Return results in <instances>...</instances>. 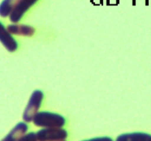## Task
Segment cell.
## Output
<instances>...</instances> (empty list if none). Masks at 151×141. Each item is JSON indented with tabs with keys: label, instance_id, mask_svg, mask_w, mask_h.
<instances>
[{
	"label": "cell",
	"instance_id": "cell-1",
	"mask_svg": "<svg viewBox=\"0 0 151 141\" xmlns=\"http://www.w3.org/2000/svg\"><path fill=\"white\" fill-rule=\"evenodd\" d=\"M32 121L35 126L42 128H62L66 123L62 115L49 112H38Z\"/></svg>",
	"mask_w": 151,
	"mask_h": 141
},
{
	"label": "cell",
	"instance_id": "cell-2",
	"mask_svg": "<svg viewBox=\"0 0 151 141\" xmlns=\"http://www.w3.org/2000/svg\"><path fill=\"white\" fill-rule=\"evenodd\" d=\"M43 98L44 94L41 90H35L32 93L23 114V120L25 122L29 123L33 121L35 115L38 112Z\"/></svg>",
	"mask_w": 151,
	"mask_h": 141
},
{
	"label": "cell",
	"instance_id": "cell-3",
	"mask_svg": "<svg viewBox=\"0 0 151 141\" xmlns=\"http://www.w3.org/2000/svg\"><path fill=\"white\" fill-rule=\"evenodd\" d=\"M68 133L63 128H43L36 132L38 141L64 140Z\"/></svg>",
	"mask_w": 151,
	"mask_h": 141
},
{
	"label": "cell",
	"instance_id": "cell-4",
	"mask_svg": "<svg viewBox=\"0 0 151 141\" xmlns=\"http://www.w3.org/2000/svg\"><path fill=\"white\" fill-rule=\"evenodd\" d=\"M38 0H20L19 4L16 5L14 10L10 15V20L13 23H17L25 13L27 11L28 9L33 5Z\"/></svg>",
	"mask_w": 151,
	"mask_h": 141
},
{
	"label": "cell",
	"instance_id": "cell-5",
	"mask_svg": "<svg viewBox=\"0 0 151 141\" xmlns=\"http://www.w3.org/2000/svg\"><path fill=\"white\" fill-rule=\"evenodd\" d=\"M0 42L9 52H14L18 47L16 41L1 22H0Z\"/></svg>",
	"mask_w": 151,
	"mask_h": 141
},
{
	"label": "cell",
	"instance_id": "cell-6",
	"mask_svg": "<svg viewBox=\"0 0 151 141\" xmlns=\"http://www.w3.org/2000/svg\"><path fill=\"white\" fill-rule=\"evenodd\" d=\"M28 126L25 123H19L1 141H18L26 134Z\"/></svg>",
	"mask_w": 151,
	"mask_h": 141
},
{
	"label": "cell",
	"instance_id": "cell-7",
	"mask_svg": "<svg viewBox=\"0 0 151 141\" xmlns=\"http://www.w3.org/2000/svg\"><path fill=\"white\" fill-rule=\"evenodd\" d=\"M10 33L14 35H24V36H31L35 33V29L32 27L26 25H10L7 27Z\"/></svg>",
	"mask_w": 151,
	"mask_h": 141
},
{
	"label": "cell",
	"instance_id": "cell-8",
	"mask_svg": "<svg viewBox=\"0 0 151 141\" xmlns=\"http://www.w3.org/2000/svg\"><path fill=\"white\" fill-rule=\"evenodd\" d=\"M116 141H151V134L143 132L127 133L118 136Z\"/></svg>",
	"mask_w": 151,
	"mask_h": 141
},
{
	"label": "cell",
	"instance_id": "cell-9",
	"mask_svg": "<svg viewBox=\"0 0 151 141\" xmlns=\"http://www.w3.org/2000/svg\"><path fill=\"white\" fill-rule=\"evenodd\" d=\"M20 0H3L0 4V16L7 17L10 16Z\"/></svg>",
	"mask_w": 151,
	"mask_h": 141
},
{
	"label": "cell",
	"instance_id": "cell-10",
	"mask_svg": "<svg viewBox=\"0 0 151 141\" xmlns=\"http://www.w3.org/2000/svg\"><path fill=\"white\" fill-rule=\"evenodd\" d=\"M18 141H38L36 137V133L29 132L24 134Z\"/></svg>",
	"mask_w": 151,
	"mask_h": 141
},
{
	"label": "cell",
	"instance_id": "cell-11",
	"mask_svg": "<svg viewBox=\"0 0 151 141\" xmlns=\"http://www.w3.org/2000/svg\"><path fill=\"white\" fill-rule=\"evenodd\" d=\"M83 141H114V140L109 137H95V138L89 139V140H86Z\"/></svg>",
	"mask_w": 151,
	"mask_h": 141
},
{
	"label": "cell",
	"instance_id": "cell-12",
	"mask_svg": "<svg viewBox=\"0 0 151 141\" xmlns=\"http://www.w3.org/2000/svg\"><path fill=\"white\" fill-rule=\"evenodd\" d=\"M58 141H66V140H58Z\"/></svg>",
	"mask_w": 151,
	"mask_h": 141
}]
</instances>
